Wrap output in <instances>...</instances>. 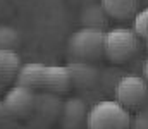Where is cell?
Listing matches in <instances>:
<instances>
[{
	"instance_id": "cell-17",
	"label": "cell",
	"mask_w": 148,
	"mask_h": 129,
	"mask_svg": "<svg viewBox=\"0 0 148 129\" xmlns=\"http://www.w3.org/2000/svg\"><path fill=\"white\" fill-rule=\"evenodd\" d=\"M147 48H148V40H147Z\"/></svg>"
},
{
	"instance_id": "cell-9",
	"label": "cell",
	"mask_w": 148,
	"mask_h": 129,
	"mask_svg": "<svg viewBox=\"0 0 148 129\" xmlns=\"http://www.w3.org/2000/svg\"><path fill=\"white\" fill-rule=\"evenodd\" d=\"M60 110H62V103L59 100V95H52V93H38V103H36V115L40 121L48 122L55 117H60Z\"/></svg>"
},
{
	"instance_id": "cell-5",
	"label": "cell",
	"mask_w": 148,
	"mask_h": 129,
	"mask_svg": "<svg viewBox=\"0 0 148 129\" xmlns=\"http://www.w3.org/2000/svg\"><path fill=\"white\" fill-rule=\"evenodd\" d=\"M115 100L124 105L129 112L140 110L148 98V81L145 76L126 74L122 76L114 88Z\"/></svg>"
},
{
	"instance_id": "cell-11",
	"label": "cell",
	"mask_w": 148,
	"mask_h": 129,
	"mask_svg": "<svg viewBox=\"0 0 148 129\" xmlns=\"http://www.w3.org/2000/svg\"><path fill=\"white\" fill-rule=\"evenodd\" d=\"M81 24L86 26V28H98V29H105L107 24H109V14L105 12L103 5L98 2H91V3H86L81 10Z\"/></svg>"
},
{
	"instance_id": "cell-13",
	"label": "cell",
	"mask_w": 148,
	"mask_h": 129,
	"mask_svg": "<svg viewBox=\"0 0 148 129\" xmlns=\"http://www.w3.org/2000/svg\"><path fill=\"white\" fill-rule=\"evenodd\" d=\"M21 43V35L17 29L7 24H0V50H17Z\"/></svg>"
},
{
	"instance_id": "cell-7",
	"label": "cell",
	"mask_w": 148,
	"mask_h": 129,
	"mask_svg": "<svg viewBox=\"0 0 148 129\" xmlns=\"http://www.w3.org/2000/svg\"><path fill=\"white\" fill-rule=\"evenodd\" d=\"M21 67V59L14 50H0V95L16 83Z\"/></svg>"
},
{
	"instance_id": "cell-10",
	"label": "cell",
	"mask_w": 148,
	"mask_h": 129,
	"mask_svg": "<svg viewBox=\"0 0 148 129\" xmlns=\"http://www.w3.org/2000/svg\"><path fill=\"white\" fill-rule=\"evenodd\" d=\"M100 3L103 5L110 19H119V21L134 17L138 14V5H140L138 0H100Z\"/></svg>"
},
{
	"instance_id": "cell-2",
	"label": "cell",
	"mask_w": 148,
	"mask_h": 129,
	"mask_svg": "<svg viewBox=\"0 0 148 129\" xmlns=\"http://www.w3.org/2000/svg\"><path fill=\"white\" fill-rule=\"evenodd\" d=\"M88 129H131L133 117L131 112L121 105L117 100H102L97 102L86 117Z\"/></svg>"
},
{
	"instance_id": "cell-12",
	"label": "cell",
	"mask_w": 148,
	"mask_h": 129,
	"mask_svg": "<svg viewBox=\"0 0 148 129\" xmlns=\"http://www.w3.org/2000/svg\"><path fill=\"white\" fill-rule=\"evenodd\" d=\"M69 71L73 76V86H77V88H88L98 78V71L91 66V62L76 60L74 66H69Z\"/></svg>"
},
{
	"instance_id": "cell-8",
	"label": "cell",
	"mask_w": 148,
	"mask_h": 129,
	"mask_svg": "<svg viewBox=\"0 0 148 129\" xmlns=\"http://www.w3.org/2000/svg\"><path fill=\"white\" fill-rule=\"evenodd\" d=\"M88 109L81 98H69L62 103L60 110V126L64 129H77L83 122H86Z\"/></svg>"
},
{
	"instance_id": "cell-3",
	"label": "cell",
	"mask_w": 148,
	"mask_h": 129,
	"mask_svg": "<svg viewBox=\"0 0 148 129\" xmlns=\"http://www.w3.org/2000/svg\"><path fill=\"white\" fill-rule=\"evenodd\" d=\"M105 29L98 28H86L74 31L69 36L67 48L74 60L83 62H97L102 57H105Z\"/></svg>"
},
{
	"instance_id": "cell-16",
	"label": "cell",
	"mask_w": 148,
	"mask_h": 129,
	"mask_svg": "<svg viewBox=\"0 0 148 129\" xmlns=\"http://www.w3.org/2000/svg\"><path fill=\"white\" fill-rule=\"evenodd\" d=\"M143 76H145V79L148 81V59L145 60V64H143Z\"/></svg>"
},
{
	"instance_id": "cell-1",
	"label": "cell",
	"mask_w": 148,
	"mask_h": 129,
	"mask_svg": "<svg viewBox=\"0 0 148 129\" xmlns=\"http://www.w3.org/2000/svg\"><path fill=\"white\" fill-rule=\"evenodd\" d=\"M16 85L28 86L36 93L66 95L73 86V76L69 67L64 66H45V64H24L17 74Z\"/></svg>"
},
{
	"instance_id": "cell-15",
	"label": "cell",
	"mask_w": 148,
	"mask_h": 129,
	"mask_svg": "<svg viewBox=\"0 0 148 129\" xmlns=\"http://www.w3.org/2000/svg\"><path fill=\"white\" fill-rule=\"evenodd\" d=\"M5 117H9V115H7V112H5V107H3V102L0 100V122H3V121H5Z\"/></svg>"
},
{
	"instance_id": "cell-4",
	"label": "cell",
	"mask_w": 148,
	"mask_h": 129,
	"mask_svg": "<svg viewBox=\"0 0 148 129\" xmlns=\"http://www.w3.org/2000/svg\"><path fill=\"white\" fill-rule=\"evenodd\" d=\"M141 38L134 29L114 28L105 36V59L112 64H126L140 52Z\"/></svg>"
},
{
	"instance_id": "cell-14",
	"label": "cell",
	"mask_w": 148,
	"mask_h": 129,
	"mask_svg": "<svg viewBox=\"0 0 148 129\" xmlns=\"http://www.w3.org/2000/svg\"><path fill=\"white\" fill-rule=\"evenodd\" d=\"M133 29L138 33V36L141 40H148V7L138 10V14L134 16V23H133Z\"/></svg>"
},
{
	"instance_id": "cell-6",
	"label": "cell",
	"mask_w": 148,
	"mask_h": 129,
	"mask_svg": "<svg viewBox=\"0 0 148 129\" xmlns=\"http://www.w3.org/2000/svg\"><path fill=\"white\" fill-rule=\"evenodd\" d=\"M2 102L9 117L29 119L35 115V110H36L38 93L28 86L14 85L5 91Z\"/></svg>"
}]
</instances>
